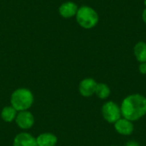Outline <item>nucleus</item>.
Returning <instances> with one entry per match:
<instances>
[{
	"instance_id": "f257e3e1",
	"label": "nucleus",
	"mask_w": 146,
	"mask_h": 146,
	"mask_svg": "<svg viewBox=\"0 0 146 146\" xmlns=\"http://www.w3.org/2000/svg\"><path fill=\"white\" fill-rule=\"evenodd\" d=\"M120 107L123 118L137 121L146 115V97L139 93L130 94L124 98Z\"/></svg>"
},
{
	"instance_id": "f03ea898",
	"label": "nucleus",
	"mask_w": 146,
	"mask_h": 146,
	"mask_svg": "<svg viewBox=\"0 0 146 146\" xmlns=\"http://www.w3.org/2000/svg\"><path fill=\"white\" fill-rule=\"evenodd\" d=\"M34 101L33 92L27 88H18L10 97V105L18 112L28 110Z\"/></svg>"
},
{
	"instance_id": "7ed1b4c3",
	"label": "nucleus",
	"mask_w": 146,
	"mask_h": 146,
	"mask_svg": "<svg viewBox=\"0 0 146 146\" xmlns=\"http://www.w3.org/2000/svg\"><path fill=\"white\" fill-rule=\"evenodd\" d=\"M75 17L78 24L85 29H92L95 27L99 21V16L97 11L87 5L80 7Z\"/></svg>"
},
{
	"instance_id": "20e7f679",
	"label": "nucleus",
	"mask_w": 146,
	"mask_h": 146,
	"mask_svg": "<svg viewBox=\"0 0 146 146\" xmlns=\"http://www.w3.org/2000/svg\"><path fill=\"white\" fill-rule=\"evenodd\" d=\"M103 118L110 124H114L122 117L120 105L114 101H107L101 109Z\"/></svg>"
},
{
	"instance_id": "39448f33",
	"label": "nucleus",
	"mask_w": 146,
	"mask_h": 146,
	"mask_svg": "<svg viewBox=\"0 0 146 146\" xmlns=\"http://www.w3.org/2000/svg\"><path fill=\"white\" fill-rule=\"evenodd\" d=\"M15 121L21 129L28 130L31 127H33V126L34 125L35 119L33 115L30 111L24 110V111H19L17 113Z\"/></svg>"
},
{
	"instance_id": "423d86ee",
	"label": "nucleus",
	"mask_w": 146,
	"mask_h": 146,
	"mask_svg": "<svg viewBox=\"0 0 146 146\" xmlns=\"http://www.w3.org/2000/svg\"><path fill=\"white\" fill-rule=\"evenodd\" d=\"M98 82L92 78H85L79 84V92L84 98H90L95 95Z\"/></svg>"
},
{
	"instance_id": "0eeeda50",
	"label": "nucleus",
	"mask_w": 146,
	"mask_h": 146,
	"mask_svg": "<svg viewBox=\"0 0 146 146\" xmlns=\"http://www.w3.org/2000/svg\"><path fill=\"white\" fill-rule=\"evenodd\" d=\"M114 128L120 135L130 136L134 131V125L133 121L121 117L116 122L114 123Z\"/></svg>"
},
{
	"instance_id": "6e6552de",
	"label": "nucleus",
	"mask_w": 146,
	"mask_h": 146,
	"mask_svg": "<svg viewBox=\"0 0 146 146\" xmlns=\"http://www.w3.org/2000/svg\"><path fill=\"white\" fill-rule=\"evenodd\" d=\"M13 146H38L36 138L28 133H18L13 141Z\"/></svg>"
},
{
	"instance_id": "1a4fd4ad",
	"label": "nucleus",
	"mask_w": 146,
	"mask_h": 146,
	"mask_svg": "<svg viewBox=\"0 0 146 146\" xmlns=\"http://www.w3.org/2000/svg\"><path fill=\"white\" fill-rule=\"evenodd\" d=\"M78 5L71 1L65 2L62 3L58 9L59 15L63 18H71L75 16L78 11Z\"/></svg>"
},
{
	"instance_id": "9d476101",
	"label": "nucleus",
	"mask_w": 146,
	"mask_h": 146,
	"mask_svg": "<svg viewBox=\"0 0 146 146\" xmlns=\"http://www.w3.org/2000/svg\"><path fill=\"white\" fill-rule=\"evenodd\" d=\"M38 146H56L57 138L51 133H43L36 138Z\"/></svg>"
},
{
	"instance_id": "9b49d317",
	"label": "nucleus",
	"mask_w": 146,
	"mask_h": 146,
	"mask_svg": "<svg viewBox=\"0 0 146 146\" xmlns=\"http://www.w3.org/2000/svg\"><path fill=\"white\" fill-rule=\"evenodd\" d=\"M133 54L137 61L140 62H146V43L144 41L138 42L133 48Z\"/></svg>"
},
{
	"instance_id": "f8f14e48",
	"label": "nucleus",
	"mask_w": 146,
	"mask_h": 146,
	"mask_svg": "<svg viewBox=\"0 0 146 146\" xmlns=\"http://www.w3.org/2000/svg\"><path fill=\"white\" fill-rule=\"evenodd\" d=\"M18 111L11 105L5 106L1 111V118L5 122H12L15 120Z\"/></svg>"
},
{
	"instance_id": "ddd939ff",
	"label": "nucleus",
	"mask_w": 146,
	"mask_h": 146,
	"mask_svg": "<svg viewBox=\"0 0 146 146\" xmlns=\"http://www.w3.org/2000/svg\"><path fill=\"white\" fill-rule=\"evenodd\" d=\"M110 94H111V90L106 83H103V82L98 83L95 95L98 98H100L102 100L107 99L110 96Z\"/></svg>"
},
{
	"instance_id": "4468645a",
	"label": "nucleus",
	"mask_w": 146,
	"mask_h": 146,
	"mask_svg": "<svg viewBox=\"0 0 146 146\" xmlns=\"http://www.w3.org/2000/svg\"><path fill=\"white\" fill-rule=\"evenodd\" d=\"M139 71L142 74H146V62H140L139 63Z\"/></svg>"
},
{
	"instance_id": "2eb2a0df",
	"label": "nucleus",
	"mask_w": 146,
	"mask_h": 146,
	"mask_svg": "<svg viewBox=\"0 0 146 146\" xmlns=\"http://www.w3.org/2000/svg\"><path fill=\"white\" fill-rule=\"evenodd\" d=\"M125 146H140V145L135 140H130V141L126 143Z\"/></svg>"
},
{
	"instance_id": "dca6fc26",
	"label": "nucleus",
	"mask_w": 146,
	"mask_h": 146,
	"mask_svg": "<svg viewBox=\"0 0 146 146\" xmlns=\"http://www.w3.org/2000/svg\"><path fill=\"white\" fill-rule=\"evenodd\" d=\"M142 18H143V21L146 24V8L144 9L143 11V14H142Z\"/></svg>"
},
{
	"instance_id": "f3484780",
	"label": "nucleus",
	"mask_w": 146,
	"mask_h": 146,
	"mask_svg": "<svg viewBox=\"0 0 146 146\" xmlns=\"http://www.w3.org/2000/svg\"><path fill=\"white\" fill-rule=\"evenodd\" d=\"M144 3H145V8H146V0H145V1H144Z\"/></svg>"
},
{
	"instance_id": "a211bd4d",
	"label": "nucleus",
	"mask_w": 146,
	"mask_h": 146,
	"mask_svg": "<svg viewBox=\"0 0 146 146\" xmlns=\"http://www.w3.org/2000/svg\"><path fill=\"white\" fill-rule=\"evenodd\" d=\"M110 146H118V145H110Z\"/></svg>"
}]
</instances>
